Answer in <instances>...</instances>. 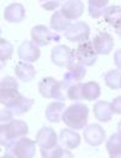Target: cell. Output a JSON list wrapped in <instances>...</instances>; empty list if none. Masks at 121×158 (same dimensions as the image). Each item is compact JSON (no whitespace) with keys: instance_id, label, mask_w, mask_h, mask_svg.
Segmentation results:
<instances>
[{"instance_id":"12","label":"cell","mask_w":121,"mask_h":158,"mask_svg":"<svg viewBox=\"0 0 121 158\" xmlns=\"http://www.w3.org/2000/svg\"><path fill=\"white\" fill-rule=\"evenodd\" d=\"M17 54L21 60L33 63L38 60L41 56V49H40V46H37L33 41H25L19 46Z\"/></svg>"},{"instance_id":"40","label":"cell","mask_w":121,"mask_h":158,"mask_svg":"<svg viewBox=\"0 0 121 158\" xmlns=\"http://www.w3.org/2000/svg\"><path fill=\"white\" fill-rule=\"evenodd\" d=\"M120 88H121V83H120Z\"/></svg>"},{"instance_id":"2","label":"cell","mask_w":121,"mask_h":158,"mask_svg":"<svg viewBox=\"0 0 121 158\" xmlns=\"http://www.w3.org/2000/svg\"><path fill=\"white\" fill-rule=\"evenodd\" d=\"M28 133V126L22 120H11L0 126V142L2 147H7L12 142L25 137Z\"/></svg>"},{"instance_id":"35","label":"cell","mask_w":121,"mask_h":158,"mask_svg":"<svg viewBox=\"0 0 121 158\" xmlns=\"http://www.w3.org/2000/svg\"><path fill=\"white\" fill-rule=\"evenodd\" d=\"M60 158H74V157H73V154L70 153L69 149H64V152H63V154H62Z\"/></svg>"},{"instance_id":"27","label":"cell","mask_w":121,"mask_h":158,"mask_svg":"<svg viewBox=\"0 0 121 158\" xmlns=\"http://www.w3.org/2000/svg\"><path fill=\"white\" fill-rule=\"evenodd\" d=\"M104 80L105 84L112 89V90H117L120 89V83H121V70L119 69H111L109 72H106L104 74Z\"/></svg>"},{"instance_id":"5","label":"cell","mask_w":121,"mask_h":158,"mask_svg":"<svg viewBox=\"0 0 121 158\" xmlns=\"http://www.w3.org/2000/svg\"><path fill=\"white\" fill-rule=\"evenodd\" d=\"M36 141L22 137L5 147V154L15 158H33L36 154Z\"/></svg>"},{"instance_id":"30","label":"cell","mask_w":121,"mask_h":158,"mask_svg":"<svg viewBox=\"0 0 121 158\" xmlns=\"http://www.w3.org/2000/svg\"><path fill=\"white\" fill-rule=\"evenodd\" d=\"M63 152H64V148L59 144H56L52 148L41 149V156H42V158H60Z\"/></svg>"},{"instance_id":"15","label":"cell","mask_w":121,"mask_h":158,"mask_svg":"<svg viewBox=\"0 0 121 158\" xmlns=\"http://www.w3.org/2000/svg\"><path fill=\"white\" fill-rule=\"evenodd\" d=\"M60 11L68 20H78L84 12V2L81 0H67L62 5Z\"/></svg>"},{"instance_id":"34","label":"cell","mask_w":121,"mask_h":158,"mask_svg":"<svg viewBox=\"0 0 121 158\" xmlns=\"http://www.w3.org/2000/svg\"><path fill=\"white\" fill-rule=\"evenodd\" d=\"M114 63L119 70H121V49L115 51L114 53Z\"/></svg>"},{"instance_id":"23","label":"cell","mask_w":121,"mask_h":158,"mask_svg":"<svg viewBox=\"0 0 121 158\" xmlns=\"http://www.w3.org/2000/svg\"><path fill=\"white\" fill-rule=\"evenodd\" d=\"M33 105V100L30 99V98H26V96H21L19 100H16L10 107H7V110L11 111L12 115H23L25 112H27Z\"/></svg>"},{"instance_id":"8","label":"cell","mask_w":121,"mask_h":158,"mask_svg":"<svg viewBox=\"0 0 121 158\" xmlns=\"http://www.w3.org/2000/svg\"><path fill=\"white\" fill-rule=\"evenodd\" d=\"M67 68H68V70L64 73L63 80H62V84H63V88H64L65 91L69 86L80 83L81 79H84V77L86 74L85 65H83V64H80L75 60L72 62Z\"/></svg>"},{"instance_id":"7","label":"cell","mask_w":121,"mask_h":158,"mask_svg":"<svg viewBox=\"0 0 121 158\" xmlns=\"http://www.w3.org/2000/svg\"><path fill=\"white\" fill-rule=\"evenodd\" d=\"M31 38L37 46L43 47V46H48L52 41L54 42L60 41V35H58L56 31L49 30L44 25H36L31 30Z\"/></svg>"},{"instance_id":"1","label":"cell","mask_w":121,"mask_h":158,"mask_svg":"<svg viewBox=\"0 0 121 158\" xmlns=\"http://www.w3.org/2000/svg\"><path fill=\"white\" fill-rule=\"evenodd\" d=\"M88 116H89V107L84 104L77 102V104H72L64 110L62 115V121L69 128L83 130L86 127Z\"/></svg>"},{"instance_id":"32","label":"cell","mask_w":121,"mask_h":158,"mask_svg":"<svg viewBox=\"0 0 121 158\" xmlns=\"http://www.w3.org/2000/svg\"><path fill=\"white\" fill-rule=\"evenodd\" d=\"M12 114H11V111L10 110H7L6 107L5 109H2L1 110V115H0V120H1V123H7V122H10L11 120H14L12 118Z\"/></svg>"},{"instance_id":"9","label":"cell","mask_w":121,"mask_h":158,"mask_svg":"<svg viewBox=\"0 0 121 158\" xmlns=\"http://www.w3.org/2000/svg\"><path fill=\"white\" fill-rule=\"evenodd\" d=\"M65 38L70 42H85L90 36V27L84 21H77L65 31Z\"/></svg>"},{"instance_id":"25","label":"cell","mask_w":121,"mask_h":158,"mask_svg":"<svg viewBox=\"0 0 121 158\" xmlns=\"http://www.w3.org/2000/svg\"><path fill=\"white\" fill-rule=\"evenodd\" d=\"M102 17L109 25H111L114 27L115 25H117L121 21V6H119V5L107 6L102 14Z\"/></svg>"},{"instance_id":"17","label":"cell","mask_w":121,"mask_h":158,"mask_svg":"<svg viewBox=\"0 0 121 158\" xmlns=\"http://www.w3.org/2000/svg\"><path fill=\"white\" fill-rule=\"evenodd\" d=\"M26 16V11L22 4L20 2H12L7 5L4 10V19L7 22H21Z\"/></svg>"},{"instance_id":"14","label":"cell","mask_w":121,"mask_h":158,"mask_svg":"<svg viewBox=\"0 0 121 158\" xmlns=\"http://www.w3.org/2000/svg\"><path fill=\"white\" fill-rule=\"evenodd\" d=\"M36 143L41 149H48L57 144V133L51 127H42L36 135Z\"/></svg>"},{"instance_id":"3","label":"cell","mask_w":121,"mask_h":158,"mask_svg":"<svg viewBox=\"0 0 121 158\" xmlns=\"http://www.w3.org/2000/svg\"><path fill=\"white\" fill-rule=\"evenodd\" d=\"M22 94L19 93V83L14 77L6 75L0 83V101L7 109L16 100H19Z\"/></svg>"},{"instance_id":"26","label":"cell","mask_w":121,"mask_h":158,"mask_svg":"<svg viewBox=\"0 0 121 158\" xmlns=\"http://www.w3.org/2000/svg\"><path fill=\"white\" fill-rule=\"evenodd\" d=\"M106 149L111 157H115L121 153V133H112L106 141Z\"/></svg>"},{"instance_id":"24","label":"cell","mask_w":121,"mask_h":158,"mask_svg":"<svg viewBox=\"0 0 121 158\" xmlns=\"http://www.w3.org/2000/svg\"><path fill=\"white\" fill-rule=\"evenodd\" d=\"M109 0H88V12L90 17L99 19L102 16L105 9L107 7Z\"/></svg>"},{"instance_id":"28","label":"cell","mask_w":121,"mask_h":158,"mask_svg":"<svg viewBox=\"0 0 121 158\" xmlns=\"http://www.w3.org/2000/svg\"><path fill=\"white\" fill-rule=\"evenodd\" d=\"M12 52H14L12 44H11L9 41L1 38V40H0V59H1V63H4V62H6L7 59H10Z\"/></svg>"},{"instance_id":"20","label":"cell","mask_w":121,"mask_h":158,"mask_svg":"<svg viewBox=\"0 0 121 158\" xmlns=\"http://www.w3.org/2000/svg\"><path fill=\"white\" fill-rule=\"evenodd\" d=\"M64 101H53L46 107V117L49 122L57 123L62 120V115L65 110Z\"/></svg>"},{"instance_id":"39","label":"cell","mask_w":121,"mask_h":158,"mask_svg":"<svg viewBox=\"0 0 121 158\" xmlns=\"http://www.w3.org/2000/svg\"><path fill=\"white\" fill-rule=\"evenodd\" d=\"M111 158H121V153L117 154V156H115V157H111Z\"/></svg>"},{"instance_id":"21","label":"cell","mask_w":121,"mask_h":158,"mask_svg":"<svg viewBox=\"0 0 121 158\" xmlns=\"http://www.w3.org/2000/svg\"><path fill=\"white\" fill-rule=\"evenodd\" d=\"M70 20H68L62 11H54V14L51 16V28L56 32H60V31H67L70 27Z\"/></svg>"},{"instance_id":"37","label":"cell","mask_w":121,"mask_h":158,"mask_svg":"<svg viewBox=\"0 0 121 158\" xmlns=\"http://www.w3.org/2000/svg\"><path fill=\"white\" fill-rule=\"evenodd\" d=\"M117 132L121 133V120H120V122L117 123Z\"/></svg>"},{"instance_id":"11","label":"cell","mask_w":121,"mask_h":158,"mask_svg":"<svg viewBox=\"0 0 121 158\" xmlns=\"http://www.w3.org/2000/svg\"><path fill=\"white\" fill-rule=\"evenodd\" d=\"M84 141L90 144V146H100L105 138H106V133L105 130L99 125V123H90L86 125V127L84 128Z\"/></svg>"},{"instance_id":"31","label":"cell","mask_w":121,"mask_h":158,"mask_svg":"<svg viewBox=\"0 0 121 158\" xmlns=\"http://www.w3.org/2000/svg\"><path fill=\"white\" fill-rule=\"evenodd\" d=\"M59 4H60V0H40V5L42 6V9L47 10V11L57 10Z\"/></svg>"},{"instance_id":"33","label":"cell","mask_w":121,"mask_h":158,"mask_svg":"<svg viewBox=\"0 0 121 158\" xmlns=\"http://www.w3.org/2000/svg\"><path fill=\"white\" fill-rule=\"evenodd\" d=\"M111 106L114 110V114H121V95L116 96L112 101H111Z\"/></svg>"},{"instance_id":"4","label":"cell","mask_w":121,"mask_h":158,"mask_svg":"<svg viewBox=\"0 0 121 158\" xmlns=\"http://www.w3.org/2000/svg\"><path fill=\"white\" fill-rule=\"evenodd\" d=\"M38 91L44 99H54L58 101H64V88L62 81L56 80L52 77H44L38 83Z\"/></svg>"},{"instance_id":"29","label":"cell","mask_w":121,"mask_h":158,"mask_svg":"<svg viewBox=\"0 0 121 158\" xmlns=\"http://www.w3.org/2000/svg\"><path fill=\"white\" fill-rule=\"evenodd\" d=\"M81 88H83L81 83H78V84H74V85L69 86L67 89V98L69 100H73V101L81 100L83 99V96H81Z\"/></svg>"},{"instance_id":"10","label":"cell","mask_w":121,"mask_h":158,"mask_svg":"<svg viewBox=\"0 0 121 158\" xmlns=\"http://www.w3.org/2000/svg\"><path fill=\"white\" fill-rule=\"evenodd\" d=\"M51 59L58 67H68L72 62H74V51L68 46L58 44L52 49Z\"/></svg>"},{"instance_id":"6","label":"cell","mask_w":121,"mask_h":158,"mask_svg":"<svg viewBox=\"0 0 121 158\" xmlns=\"http://www.w3.org/2000/svg\"><path fill=\"white\" fill-rule=\"evenodd\" d=\"M96 59H98V53L93 46V42L90 41L81 42L74 49V60L85 67L94 65L96 63Z\"/></svg>"},{"instance_id":"36","label":"cell","mask_w":121,"mask_h":158,"mask_svg":"<svg viewBox=\"0 0 121 158\" xmlns=\"http://www.w3.org/2000/svg\"><path fill=\"white\" fill-rule=\"evenodd\" d=\"M114 30H115L116 35H119V36L121 37V21H120L117 25H115V26H114Z\"/></svg>"},{"instance_id":"22","label":"cell","mask_w":121,"mask_h":158,"mask_svg":"<svg viewBox=\"0 0 121 158\" xmlns=\"http://www.w3.org/2000/svg\"><path fill=\"white\" fill-rule=\"evenodd\" d=\"M101 94V89L100 85L96 81H86L83 84L81 88V96L84 100L88 101H94L96 99H99Z\"/></svg>"},{"instance_id":"19","label":"cell","mask_w":121,"mask_h":158,"mask_svg":"<svg viewBox=\"0 0 121 158\" xmlns=\"http://www.w3.org/2000/svg\"><path fill=\"white\" fill-rule=\"evenodd\" d=\"M14 70H15V75L17 77V79H20L25 83L31 81L36 75V69L33 68V65L31 63L23 62V60L17 62Z\"/></svg>"},{"instance_id":"13","label":"cell","mask_w":121,"mask_h":158,"mask_svg":"<svg viewBox=\"0 0 121 158\" xmlns=\"http://www.w3.org/2000/svg\"><path fill=\"white\" fill-rule=\"evenodd\" d=\"M91 42L98 54L106 56L114 49V38L107 32H99Z\"/></svg>"},{"instance_id":"18","label":"cell","mask_w":121,"mask_h":158,"mask_svg":"<svg viewBox=\"0 0 121 158\" xmlns=\"http://www.w3.org/2000/svg\"><path fill=\"white\" fill-rule=\"evenodd\" d=\"M80 135L77 133L74 130L70 128H63L59 132V142L62 144V147H64L65 149H74L80 144Z\"/></svg>"},{"instance_id":"38","label":"cell","mask_w":121,"mask_h":158,"mask_svg":"<svg viewBox=\"0 0 121 158\" xmlns=\"http://www.w3.org/2000/svg\"><path fill=\"white\" fill-rule=\"evenodd\" d=\"M1 158H15V157H12V156H9V154H5V156H2Z\"/></svg>"},{"instance_id":"16","label":"cell","mask_w":121,"mask_h":158,"mask_svg":"<svg viewBox=\"0 0 121 158\" xmlns=\"http://www.w3.org/2000/svg\"><path fill=\"white\" fill-rule=\"evenodd\" d=\"M93 112H94L95 118L98 121H100V122H109L112 118V115H114V110H112L111 102L104 101V100L96 101L94 104Z\"/></svg>"}]
</instances>
